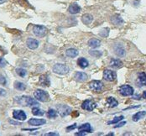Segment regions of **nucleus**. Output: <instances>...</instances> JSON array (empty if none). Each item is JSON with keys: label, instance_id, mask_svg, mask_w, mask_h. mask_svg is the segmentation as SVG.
Masks as SVG:
<instances>
[{"label": "nucleus", "instance_id": "1", "mask_svg": "<svg viewBox=\"0 0 146 136\" xmlns=\"http://www.w3.org/2000/svg\"><path fill=\"white\" fill-rule=\"evenodd\" d=\"M53 72L59 75H66L69 72V67L65 64H56L53 66Z\"/></svg>", "mask_w": 146, "mask_h": 136}, {"label": "nucleus", "instance_id": "2", "mask_svg": "<svg viewBox=\"0 0 146 136\" xmlns=\"http://www.w3.org/2000/svg\"><path fill=\"white\" fill-rule=\"evenodd\" d=\"M34 96L40 102H47L49 100L48 93L45 91L41 90V89H38V90L35 91L34 92Z\"/></svg>", "mask_w": 146, "mask_h": 136}, {"label": "nucleus", "instance_id": "3", "mask_svg": "<svg viewBox=\"0 0 146 136\" xmlns=\"http://www.w3.org/2000/svg\"><path fill=\"white\" fill-rule=\"evenodd\" d=\"M118 92L122 96L128 97L133 94V88L129 85H123L118 88Z\"/></svg>", "mask_w": 146, "mask_h": 136}, {"label": "nucleus", "instance_id": "4", "mask_svg": "<svg viewBox=\"0 0 146 136\" xmlns=\"http://www.w3.org/2000/svg\"><path fill=\"white\" fill-rule=\"evenodd\" d=\"M33 32L37 37L42 38L47 34V29L43 25H35L33 28Z\"/></svg>", "mask_w": 146, "mask_h": 136}, {"label": "nucleus", "instance_id": "5", "mask_svg": "<svg viewBox=\"0 0 146 136\" xmlns=\"http://www.w3.org/2000/svg\"><path fill=\"white\" fill-rule=\"evenodd\" d=\"M57 110H58V113L61 117H66L72 113V108L69 106L63 105V104L57 106Z\"/></svg>", "mask_w": 146, "mask_h": 136}, {"label": "nucleus", "instance_id": "6", "mask_svg": "<svg viewBox=\"0 0 146 136\" xmlns=\"http://www.w3.org/2000/svg\"><path fill=\"white\" fill-rule=\"evenodd\" d=\"M103 78L108 82H113L117 78V74L115 72L112 70L106 69L103 72Z\"/></svg>", "mask_w": 146, "mask_h": 136}, {"label": "nucleus", "instance_id": "7", "mask_svg": "<svg viewBox=\"0 0 146 136\" xmlns=\"http://www.w3.org/2000/svg\"><path fill=\"white\" fill-rule=\"evenodd\" d=\"M89 87L94 92H100L102 90L103 88V84L101 81H97V80H94V81H92L90 83H89Z\"/></svg>", "mask_w": 146, "mask_h": 136}, {"label": "nucleus", "instance_id": "8", "mask_svg": "<svg viewBox=\"0 0 146 136\" xmlns=\"http://www.w3.org/2000/svg\"><path fill=\"white\" fill-rule=\"evenodd\" d=\"M96 107H97V103H94L93 101H91V100H85L82 104V109L89 111V112L92 111Z\"/></svg>", "mask_w": 146, "mask_h": 136}, {"label": "nucleus", "instance_id": "9", "mask_svg": "<svg viewBox=\"0 0 146 136\" xmlns=\"http://www.w3.org/2000/svg\"><path fill=\"white\" fill-rule=\"evenodd\" d=\"M13 117L16 120L24 121L26 119V114L23 110H15V111H14Z\"/></svg>", "mask_w": 146, "mask_h": 136}, {"label": "nucleus", "instance_id": "10", "mask_svg": "<svg viewBox=\"0 0 146 136\" xmlns=\"http://www.w3.org/2000/svg\"><path fill=\"white\" fill-rule=\"evenodd\" d=\"M74 78H75L76 81H77V82H83L87 81V79H88V75H87L85 72H77L75 74V76H74Z\"/></svg>", "mask_w": 146, "mask_h": 136}, {"label": "nucleus", "instance_id": "11", "mask_svg": "<svg viewBox=\"0 0 146 136\" xmlns=\"http://www.w3.org/2000/svg\"><path fill=\"white\" fill-rule=\"evenodd\" d=\"M68 11H69V13L72 14V15L78 14V13L81 11V7H80L76 3H72V4L69 6Z\"/></svg>", "mask_w": 146, "mask_h": 136}, {"label": "nucleus", "instance_id": "12", "mask_svg": "<svg viewBox=\"0 0 146 136\" xmlns=\"http://www.w3.org/2000/svg\"><path fill=\"white\" fill-rule=\"evenodd\" d=\"M26 45L28 46V48L30 49V50H35L39 46V42H38V40H35V39L29 38L26 41Z\"/></svg>", "mask_w": 146, "mask_h": 136}, {"label": "nucleus", "instance_id": "13", "mask_svg": "<svg viewBox=\"0 0 146 136\" xmlns=\"http://www.w3.org/2000/svg\"><path fill=\"white\" fill-rule=\"evenodd\" d=\"M22 100L24 101L23 104H25V103L26 106H33L38 104V102L36 100H35L34 98H31L30 97H27V96L22 97Z\"/></svg>", "mask_w": 146, "mask_h": 136}, {"label": "nucleus", "instance_id": "14", "mask_svg": "<svg viewBox=\"0 0 146 136\" xmlns=\"http://www.w3.org/2000/svg\"><path fill=\"white\" fill-rule=\"evenodd\" d=\"M114 52L117 56H120V57H122L125 55V50H124L123 46L122 45H118V44L114 46Z\"/></svg>", "mask_w": 146, "mask_h": 136}, {"label": "nucleus", "instance_id": "15", "mask_svg": "<svg viewBox=\"0 0 146 136\" xmlns=\"http://www.w3.org/2000/svg\"><path fill=\"white\" fill-rule=\"evenodd\" d=\"M28 123L32 126H40V125L44 124L46 123V121L44 119H31L28 121Z\"/></svg>", "mask_w": 146, "mask_h": 136}, {"label": "nucleus", "instance_id": "16", "mask_svg": "<svg viewBox=\"0 0 146 136\" xmlns=\"http://www.w3.org/2000/svg\"><path fill=\"white\" fill-rule=\"evenodd\" d=\"M138 84L139 87L146 86V74L145 72H140L138 76Z\"/></svg>", "mask_w": 146, "mask_h": 136}, {"label": "nucleus", "instance_id": "17", "mask_svg": "<svg viewBox=\"0 0 146 136\" xmlns=\"http://www.w3.org/2000/svg\"><path fill=\"white\" fill-rule=\"evenodd\" d=\"M66 55L68 57H71V58L76 57V56H78V50H77L76 49H74V48H70V49L66 50Z\"/></svg>", "mask_w": 146, "mask_h": 136}, {"label": "nucleus", "instance_id": "18", "mask_svg": "<svg viewBox=\"0 0 146 136\" xmlns=\"http://www.w3.org/2000/svg\"><path fill=\"white\" fill-rule=\"evenodd\" d=\"M146 116V112L145 111H140V112H138L136 113L133 116V120L134 122H137V121L140 120L142 119H144Z\"/></svg>", "mask_w": 146, "mask_h": 136}, {"label": "nucleus", "instance_id": "19", "mask_svg": "<svg viewBox=\"0 0 146 136\" xmlns=\"http://www.w3.org/2000/svg\"><path fill=\"white\" fill-rule=\"evenodd\" d=\"M40 84L42 85V86H46V87H49L50 86V79L49 77L46 75H42L40 76Z\"/></svg>", "mask_w": 146, "mask_h": 136}, {"label": "nucleus", "instance_id": "20", "mask_svg": "<svg viewBox=\"0 0 146 136\" xmlns=\"http://www.w3.org/2000/svg\"><path fill=\"white\" fill-rule=\"evenodd\" d=\"M92 20H93L92 15H89V14L84 15L82 16V23L85 24V25H89V24H91V23L92 22Z\"/></svg>", "mask_w": 146, "mask_h": 136}, {"label": "nucleus", "instance_id": "21", "mask_svg": "<svg viewBox=\"0 0 146 136\" xmlns=\"http://www.w3.org/2000/svg\"><path fill=\"white\" fill-rule=\"evenodd\" d=\"M77 65L81 67V68H86L88 67L89 63L87 59H85L84 57H81L77 60Z\"/></svg>", "mask_w": 146, "mask_h": 136}, {"label": "nucleus", "instance_id": "22", "mask_svg": "<svg viewBox=\"0 0 146 136\" xmlns=\"http://www.w3.org/2000/svg\"><path fill=\"white\" fill-rule=\"evenodd\" d=\"M101 45V41L98 39H91L88 41V45L92 48H97Z\"/></svg>", "mask_w": 146, "mask_h": 136}, {"label": "nucleus", "instance_id": "23", "mask_svg": "<svg viewBox=\"0 0 146 136\" xmlns=\"http://www.w3.org/2000/svg\"><path fill=\"white\" fill-rule=\"evenodd\" d=\"M78 130L80 131H84V132H88V133H91L92 132V128H91V125L90 123H84V124H82L81 126L78 127Z\"/></svg>", "mask_w": 146, "mask_h": 136}, {"label": "nucleus", "instance_id": "24", "mask_svg": "<svg viewBox=\"0 0 146 136\" xmlns=\"http://www.w3.org/2000/svg\"><path fill=\"white\" fill-rule=\"evenodd\" d=\"M110 66L113 68H119L123 66V62L118 59H113L110 61Z\"/></svg>", "mask_w": 146, "mask_h": 136}, {"label": "nucleus", "instance_id": "25", "mask_svg": "<svg viewBox=\"0 0 146 136\" xmlns=\"http://www.w3.org/2000/svg\"><path fill=\"white\" fill-rule=\"evenodd\" d=\"M107 103L110 106V107H117V106L118 105V102H117L114 98H113V97L108 98V99H107Z\"/></svg>", "mask_w": 146, "mask_h": 136}, {"label": "nucleus", "instance_id": "26", "mask_svg": "<svg viewBox=\"0 0 146 136\" xmlns=\"http://www.w3.org/2000/svg\"><path fill=\"white\" fill-rule=\"evenodd\" d=\"M15 89L19 91H25L26 89V85L21 82H15Z\"/></svg>", "mask_w": 146, "mask_h": 136}, {"label": "nucleus", "instance_id": "27", "mask_svg": "<svg viewBox=\"0 0 146 136\" xmlns=\"http://www.w3.org/2000/svg\"><path fill=\"white\" fill-rule=\"evenodd\" d=\"M111 21L113 22V25H120L121 24L123 23V20L122 19V18L120 16H114L111 19Z\"/></svg>", "mask_w": 146, "mask_h": 136}, {"label": "nucleus", "instance_id": "28", "mask_svg": "<svg viewBox=\"0 0 146 136\" xmlns=\"http://www.w3.org/2000/svg\"><path fill=\"white\" fill-rule=\"evenodd\" d=\"M32 113L34 115H35V116H42L44 114V112L40 107H33L32 108Z\"/></svg>", "mask_w": 146, "mask_h": 136}, {"label": "nucleus", "instance_id": "29", "mask_svg": "<svg viewBox=\"0 0 146 136\" xmlns=\"http://www.w3.org/2000/svg\"><path fill=\"white\" fill-rule=\"evenodd\" d=\"M47 116L50 119H55L57 116V112L54 109H49V111L47 112Z\"/></svg>", "mask_w": 146, "mask_h": 136}, {"label": "nucleus", "instance_id": "30", "mask_svg": "<svg viewBox=\"0 0 146 136\" xmlns=\"http://www.w3.org/2000/svg\"><path fill=\"white\" fill-rule=\"evenodd\" d=\"M89 54H90L92 56L97 57V58L101 57L102 56V51H99V50H90V51H89Z\"/></svg>", "mask_w": 146, "mask_h": 136}, {"label": "nucleus", "instance_id": "31", "mask_svg": "<svg viewBox=\"0 0 146 136\" xmlns=\"http://www.w3.org/2000/svg\"><path fill=\"white\" fill-rule=\"evenodd\" d=\"M16 73L19 76H20L21 77H25L26 74H27V72L25 69H23V68H17L16 69Z\"/></svg>", "mask_w": 146, "mask_h": 136}, {"label": "nucleus", "instance_id": "32", "mask_svg": "<svg viewBox=\"0 0 146 136\" xmlns=\"http://www.w3.org/2000/svg\"><path fill=\"white\" fill-rule=\"evenodd\" d=\"M123 115H121V116H119V117H116V118H114V119H113V120L108 122V124H114V123H117L118 122H120V121L123 120Z\"/></svg>", "mask_w": 146, "mask_h": 136}, {"label": "nucleus", "instance_id": "33", "mask_svg": "<svg viewBox=\"0 0 146 136\" xmlns=\"http://www.w3.org/2000/svg\"><path fill=\"white\" fill-rule=\"evenodd\" d=\"M108 34H109V29L108 28H105V29H102L100 31L99 35L102 36V37H108Z\"/></svg>", "mask_w": 146, "mask_h": 136}, {"label": "nucleus", "instance_id": "34", "mask_svg": "<svg viewBox=\"0 0 146 136\" xmlns=\"http://www.w3.org/2000/svg\"><path fill=\"white\" fill-rule=\"evenodd\" d=\"M0 84H2V85L6 84V79L3 76H0Z\"/></svg>", "mask_w": 146, "mask_h": 136}, {"label": "nucleus", "instance_id": "35", "mask_svg": "<svg viewBox=\"0 0 146 136\" xmlns=\"http://www.w3.org/2000/svg\"><path fill=\"white\" fill-rule=\"evenodd\" d=\"M6 64H7V62L3 58H0V67H4L6 66Z\"/></svg>", "mask_w": 146, "mask_h": 136}, {"label": "nucleus", "instance_id": "36", "mask_svg": "<svg viewBox=\"0 0 146 136\" xmlns=\"http://www.w3.org/2000/svg\"><path fill=\"white\" fill-rule=\"evenodd\" d=\"M125 123H126V121H123V122H121V123H117V125L114 126V128H120V127H123Z\"/></svg>", "mask_w": 146, "mask_h": 136}, {"label": "nucleus", "instance_id": "37", "mask_svg": "<svg viewBox=\"0 0 146 136\" xmlns=\"http://www.w3.org/2000/svg\"><path fill=\"white\" fill-rule=\"evenodd\" d=\"M5 95H6V91L4 90V89H3V88H0V96L3 97Z\"/></svg>", "mask_w": 146, "mask_h": 136}, {"label": "nucleus", "instance_id": "38", "mask_svg": "<svg viewBox=\"0 0 146 136\" xmlns=\"http://www.w3.org/2000/svg\"><path fill=\"white\" fill-rule=\"evenodd\" d=\"M76 123H74L72 126H69V127H67V128H66V129H67V130H71V129L72 130V129H76Z\"/></svg>", "mask_w": 146, "mask_h": 136}, {"label": "nucleus", "instance_id": "39", "mask_svg": "<svg viewBox=\"0 0 146 136\" xmlns=\"http://www.w3.org/2000/svg\"><path fill=\"white\" fill-rule=\"evenodd\" d=\"M44 135H46V136H48V135L57 136V135H59V134H57V133H47V134H45Z\"/></svg>", "mask_w": 146, "mask_h": 136}, {"label": "nucleus", "instance_id": "40", "mask_svg": "<svg viewBox=\"0 0 146 136\" xmlns=\"http://www.w3.org/2000/svg\"><path fill=\"white\" fill-rule=\"evenodd\" d=\"M76 135H86V133L84 131H80L79 133H76Z\"/></svg>", "mask_w": 146, "mask_h": 136}, {"label": "nucleus", "instance_id": "41", "mask_svg": "<svg viewBox=\"0 0 146 136\" xmlns=\"http://www.w3.org/2000/svg\"><path fill=\"white\" fill-rule=\"evenodd\" d=\"M143 98H146V91H145L144 93H143Z\"/></svg>", "mask_w": 146, "mask_h": 136}, {"label": "nucleus", "instance_id": "42", "mask_svg": "<svg viewBox=\"0 0 146 136\" xmlns=\"http://www.w3.org/2000/svg\"><path fill=\"white\" fill-rule=\"evenodd\" d=\"M6 0H0V3H4Z\"/></svg>", "mask_w": 146, "mask_h": 136}]
</instances>
